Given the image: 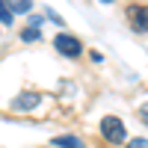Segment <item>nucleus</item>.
I'll list each match as a JSON object with an SVG mask.
<instances>
[{
	"label": "nucleus",
	"instance_id": "1",
	"mask_svg": "<svg viewBox=\"0 0 148 148\" xmlns=\"http://www.w3.org/2000/svg\"><path fill=\"white\" fill-rule=\"evenodd\" d=\"M98 130H101V136L110 145H121L127 139V127H125V121H121L119 116H104L101 125H98Z\"/></svg>",
	"mask_w": 148,
	"mask_h": 148
},
{
	"label": "nucleus",
	"instance_id": "2",
	"mask_svg": "<svg viewBox=\"0 0 148 148\" xmlns=\"http://www.w3.org/2000/svg\"><path fill=\"white\" fill-rule=\"evenodd\" d=\"M53 47L62 56H68V59H77L83 53V42L77 39V36H71V33H59L56 39H53Z\"/></svg>",
	"mask_w": 148,
	"mask_h": 148
},
{
	"label": "nucleus",
	"instance_id": "3",
	"mask_svg": "<svg viewBox=\"0 0 148 148\" xmlns=\"http://www.w3.org/2000/svg\"><path fill=\"white\" fill-rule=\"evenodd\" d=\"M127 24H130V30H136V33H148V6L145 3L127 6Z\"/></svg>",
	"mask_w": 148,
	"mask_h": 148
},
{
	"label": "nucleus",
	"instance_id": "4",
	"mask_svg": "<svg viewBox=\"0 0 148 148\" xmlns=\"http://www.w3.org/2000/svg\"><path fill=\"white\" fill-rule=\"evenodd\" d=\"M39 101H42V98L36 95V92H21L15 101H12V110H15V113H27V110L39 107Z\"/></svg>",
	"mask_w": 148,
	"mask_h": 148
},
{
	"label": "nucleus",
	"instance_id": "5",
	"mask_svg": "<svg viewBox=\"0 0 148 148\" xmlns=\"http://www.w3.org/2000/svg\"><path fill=\"white\" fill-rule=\"evenodd\" d=\"M51 145H53V148H86V145H83V142H80L77 136H68V133H62V136H56V139H53Z\"/></svg>",
	"mask_w": 148,
	"mask_h": 148
},
{
	"label": "nucleus",
	"instance_id": "6",
	"mask_svg": "<svg viewBox=\"0 0 148 148\" xmlns=\"http://www.w3.org/2000/svg\"><path fill=\"white\" fill-rule=\"evenodd\" d=\"M6 6L12 9V12H15V15H21V12H30V0H6Z\"/></svg>",
	"mask_w": 148,
	"mask_h": 148
},
{
	"label": "nucleus",
	"instance_id": "7",
	"mask_svg": "<svg viewBox=\"0 0 148 148\" xmlns=\"http://www.w3.org/2000/svg\"><path fill=\"white\" fill-rule=\"evenodd\" d=\"M12 21H15V12L6 6V0H0V24H6V27H9Z\"/></svg>",
	"mask_w": 148,
	"mask_h": 148
},
{
	"label": "nucleus",
	"instance_id": "8",
	"mask_svg": "<svg viewBox=\"0 0 148 148\" xmlns=\"http://www.w3.org/2000/svg\"><path fill=\"white\" fill-rule=\"evenodd\" d=\"M21 39H24V42H39L42 33H39V27H27V30L21 33Z\"/></svg>",
	"mask_w": 148,
	"mask_h": 148
},
{
	"label": "nucleus",
	"instance_id": "9",
	"mask_svg": "<svg viewBox=\"0 0 148 148\" xmlns=\"http://www.w3.org/2000/svg\"><path fill=\"white\" fill-rule=\"evenodd\" d=\"M127 148H148V136H136V139H127Z\"/></svg>",
	"mask_w": 148,
	"mask_h": 148
},
{
	"label": "nucleus",
	"instance_id": "10",
	"mask_svg": "<svg viewBox=\"0 0 148 148\" xmlns=\"http://www.w3.org/2000/svg\"><path fill=\"white\" fill-rule=\"evenodd\" d=\"M139 119H142V121H145V125H148V101H145V104L139 107Z\"/></svg>",
	"mask_w": 148,
	"mask_h": 148
},
{
	"label": "nucleus",
	"instance_id": "11",
	"mask_svg": "<svg viewBox=\"0 0 148 148\" xmlns=\"http://www.w3.org/2000/svg\"><path fill=\"white\" fill-rule=\"evenodd\" d=\"M47 18H51L53 24H62V18H59V15H56V12H53V9H47Z\"/></svg>",
	"mask_w": 148,
	"mask_h": 148
},
{
	"label": "nucleus",
	"instance_id": "12",
	"mask_svg": "<svg viewBox=\"0 0 148 148\" xmlns=\"http://www.w3.org/2000/svg\"><path fill=\"white\" fill-rule=\"evenodd\" d=\"M101 3H113V0H101Z\"/></svg>",
	"mask_w": 148,
	"mask_h": 148
},
{
	"label": "nucleus",
	"instance_id": "13",
	"mask_svg": "<svg viewBox=\"0 0 148 148\" xmlns=\"http://www.w3.org/2000/svg\"><path fill=\"white\" fill-rule=\"evenodd\" d=\"M51 148H53V145H51Z\"/></svg>",
	"mask_w": 148,
	"mask_h": 148
}]
</instances>
